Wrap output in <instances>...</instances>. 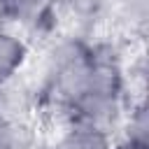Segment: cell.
Here are the masks:
<instances>
[{"label": "cell", "mask_w": 149, "mask_h": 149, "mask_svg": "<svg viewBox=\"0 0 149 149\" xmlns=\"http://www.w3.org/2000/svg\"><path fill=\"white\" fill-rule=\"evenodd\" d=\"M26 61V47L14 35L0 33V86L14 77V72Z\"/></svg>", "instance_id": "6da1fadb"}, {"label": "cell", "mask_w": 149, "mask_h": 149, "mask_svg": "<svg viewBox=\"0 0 149 149\" xmlns=\"http://www.w3.org/2000/svg\"><path fill=\"white\" fill-rule=\"evenodd\" d=\"M56 149H109V144L105 130L79 123L56 144Z\"/></svg>", "instance_id": "7a4b0ae2"}, {"label": "cell", "mask_w": 149, "mask_h": 149, "mask_svg": "<svg viewBox=\"0 0 149 149\" xmlns=\"http://www.w3.org/2000/svg\"><path fill=\"white\" fill-rule=\"evenodd\" d=\"M5 16L21 23H37L49 9V0H0Z\"/></svg>", "instance_id": "3957f363"}, {"label": "cell", "mask_w": 149, "mask_h": 149, "mask_svg": "<svg viewBox=\"0 0 149 149\" xmlns=\"http://www.w3.org/2000/svg\"><path fill=\"white\" fill-rule=\"evenodd\" d=\"M19 126H14L5 114H0V149H21Z\"/></svg>", "instance_id": "277c9868"}, {"label": "cell", "mask_w": 149, "mask_h": 149, "mask_svg": "<svg viewBox=\"0 0 149 149\" xmlns=\"http://www.w3.org/2000/svg\"><path fill=\"white\" fill-rule=\"evenodd\" d=\"M102 0H70L72 9H77L79 14H88V12H95L100 7Z\"/></svg>", "instance_id": "5b68a950"}]
</instances>
